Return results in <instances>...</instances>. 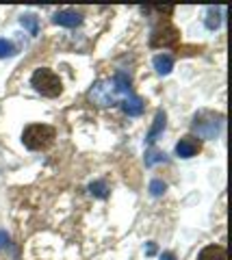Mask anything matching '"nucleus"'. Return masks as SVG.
Instances as JSON below:
<instances>
[{
  "label": "nucleus",
  "instance_id": "nucleus-1",
  "mask_svg": "<svg viewBox=\"0 0 232 260\" xmlns=\"http://www.w3.org/2000/svg\"><path fill=\"white\" fill-rule=\"evenodd\" d=\"M54 135H57V133H54L52 126L33 124V126H28L22 133V143L26 145L28 150H46V148H50V145H52Z\"/></svg>",
  "mask_w": 232,
  "mask_h": 260
},
{
  "label": "nucleus",
  "instance_id": "nucleus-2",
  "mask_svg": "<svg viewBox=\"0 0 232 260\" xmlns=\"http://www.w3.org/2000/svg\"><path fill=\"white\" fill-rule=\"evenodd\" d=\"M30 85H33L37 91L42 93V95H46V98H57V95H61V91H63L61 78L54 74L52 70H48V68L35 70L33 78H30Z\"/></svg>",
  "mask_w": 232,
  "mask_h": 260
},
{
  "label": "nucleus",
  "instance_id": "nucleus-3",
  "mask_svg": "<svg viewBox=\"0 0 232 260\" xmlns=\"http://www.w3.org/2000/svg\"><path fill=\"white\" fill-rule=\"evenodd\" d=\"M193 130L197 133V137H202V139H215V137L219 135V128H221V117L215 115V113H197L193 117Z\"/></svg>",
  "mask_w": 232,
  "mask_h": 260
},
{
  "label": "nucleus",
  "instance_id": "nucleus-4",
  "mask_svg": "<svg viewBox=\"0 0 232 260\" xmlns=\"http://www.w3.org/2000/svg\"><path fill=\"white\" fill-rule=\"evenodd\" d=\"M180 42V30L174 24L165 22L161 26H156L150 35V46L152 48H172Z\"/></svg>",
  "mask_w": 232,
  "mask_h": 260
},
{
  "label": "nucleus",
  "instance_id": "nucleus-5",
  "mask_svg": "<svg viewBox=\"0 0 232 260\" xmlns=\"http://www.w3.org/2000/svg\"><path fill=\"white\" fill-rule=\"evenodd\" d=\"M115 85L113 80H98L91 89H89V100L95 107H111L115 102Z\"/></svg>",
  "mask_w": 232,
  "mask_h": 260
},
{
  "label": "nucleus",
  "instance_id": "nucleus-6",
  "mask_svg": "<svg viewBox=\"0 0 232 260\" xmlns=\"http://www.w3.org/2000/svg\"><path fill=\"white\" fill-rule=\"evenodd\" d=\"M200 150H202V143H200V139H195V137H182L178 145H176V154H178L180 158L195 156Z\"/></svg>",
  "mask_w": 232,
  "mask_h": 260
},
{
  "label": "nucleus",
  "instance_id": "nucleus-7",
  "mask_svg": "<svg viewBox=\"0 0 232 260\" xmlns=\"http://www.w3.org/2000/svg\"><path fill=\"white\" fill-rule=\"evenodd\" d=\"M83 22L81 13L76 11H70V9H63L59 13H54V24H59V26H68V28H74L78 24Z\"/></svg>",
  "mask_w": 232,
  "mask_h": 260
},
{
  "label": "nucleus",
  "instance_id": "nucleus-8",
  "mask_svg": "<svg viewBox=\"0 0 232 260\" xmlns=\"http://www.w3.org/2000/svg\"><path fill=\"white\" fill-rule=\"evenodd\" d=\"M122 109H124L126 115L137 117V115H141V113H143V109H146V102H143L139 95H128L126 100L122 102Z\"/></svg>",
  "mask_w": 232,
  "mask_h": 260
},
{
  "label": "nucleus",
  "instance_id": "nucleus-9",
  "mask_svg": "<svg viewBox=\"0 0 232 260\" xmlns=\"http://www.w3.org/2000/svg\"><path fill=\"white\" fill-rule=\"evenodd\" d=\"M197 260H230V256H228L226 247H221V245H209V247H204L202 251H200Z\"/></svg>",
  "mask_w": 232,
  "mask_h": 260
},
{
  "label": "nucleus",
  "instance_id": "nucleus-10",
  "mask_svg": "<svg viewBox=\"0 0 232 260\" xmlns=\"http://www.w3.org/2000/svg\"><path fill=\"white\" fill-rule=\"evenodd\" d=\"M165 119H167V117H165V113H163V111H158V113H156V117H154V124H152L150 133H148V137H146V141H148L150 145L154 143V141H156V137L165 130Z\"/></svg>",
  "mask_w": 232,
  "mask_h": 260
},
{
  "label": "nucleus",
  "instance_id": "nucleus-11",
  "mask_svg": "<svg viewBox=\"0 0 232 260\" xmlns=\"http://www.w3.org/2000/svg\"><path fill=\"white\" fill-rule=\"evenodd\" d=\"M172 68H174V59L170 54H156L154 56V70L158 72V74H170L172 72Z\"/></svg>",
  "mask_w": 232,
  "mask_h": 260
},
{
  "label": "nucleus",
  "instance_id": "nucleus-12",
  "mask_svg": "<svg viewBox=\"0 0 232 260\" xmlns=\"http://www.w3.org/2000/svg\"><path fill=\"white\" fill-rule=\"evenodd\" d=\"M113 85H115V91H130V78L124 72H117L113 78Z\"/></svg>",
  "mask_w": 232,
  "mask_h": 260
},
{
  "label": "nucleus",
  "instance_id": "nucleus-13",
  "mask_svg": "<svg viewBox=\"0 0 232 260\" xmlns=\"http://www.w3.org/2000/svg\"><path fill=\"white\" fill-rule=\"evenodd\" d=\"M219 15H221V9H213V7L209 9V13H206V26H209L211 30H215V28H217L219 24H221Z\"/></svg>",
  "mask_w": 232,
  "mask_h": 260
},
{
  "label": "nucleus",
  "instance_id": "nucleus-14",
  "mask_svg": "<svg viewBox=\"0 0 232 260\" xmlns=\"http://www.w3.org/2000/svg\"><path fill=\"white\" fill-rule=\"evenodd\" d=\"M89 193H91V195H95V198H100V200H105L107 195H109L107 182H102V180H98V182H91V184H89Z\"/></svg>",
  "mask_w": 232,
  "mask_h": 260
},
{
  "label": "nucleus",
  "instance_id": "nucleus-15",
  "mask_svg": "<svg viewBox=\"0 0 232 260\" xmlns=\"http://www.w3.org/2000/svg\"><path fill=\"white\" fill-rule=\"evenodd\" d=\"M163 160H165V154H163V152H158V150H154V148L146 152V165H148V167H152L154 162H163Z\"/></svg>",
  "mask_w": 232,
  "mask_h": 260
},
{
  "label": "nucleus",
  "instance_id": "nucleus-16",
  "mask_svg": "<svg viewBox=\"0 0 232 260\" xmlns=\"http://www.w3.org/2000/svg\"><path fill=\"white\" fill-rule=\"evenodd\" d=\"M22 26H26L30 30V35H37V30H39L35 15H24V18H22Z\"/></svg>",
  "mask_w": 232,
  "mask_h": 260
},
{
  "label": "nucleus",
  "instance_id": "nucleus-17",
  "mask_svg": "<svg viewBox=\"0 0 232 260\" xmlns=\"http://www.w3.org/2000/svg\"><path fill=\"white\" fill-rule=\"evenodd\" d=\"M11 54H13V46L7 39H0V59H7Z\"/></svg>",
  "mask_w": 232,
  "mask_h": 260
},
{
  "label": "nucleus",
  "instance_id": "nucleus-18",
  "mask_svg": "<svg viewBox=\"0 0 232 260\" xmlns=\"http://www.w3.org/2000/svg\"><path fill=\"white\" fill-rule=\"evenodd\" d=\"M165 189H167V186H165L163 180H152V182H150V191H152V195H163Z\"/></svg>",
  "mask_w": 232,
  "mask_h": 260
},
{
  "label": "nucleus",
  "instance_id": "nucleus-19",
  "mask_svg": "<svg viewBox=\"0 0 232 260\" xmlns=\"http://www.w3.org/2000/svg\"><path fill=\"white\" fill-rule=\"evenodd\" d=\"M143 11H156L161 15H172L174 13V5H165V7H146Z\"/></svg>",
  "mask_w": 232,
  "mask_h": 260
},
{
  "label": "nucleus",
  "instance_id": "nucleus-20",
  "mask_svg": "<svg viewBox=\"0 0 232 260\" xmlns=\"http://www.w3.org/2000/svg\"><path fill=\"white\" fill-rule=\"evenodd\" d=\"M7 245H9V234H7V232H0V249L7 247Z\"/></svg>",
  "mask_w": 232,
  "mask_h": 260
},
{
  "label": "nucleus",
  "instance_id": "nucleus-21",
  "mask_svg": "<svg viewBox=\"0 0 232 260\" xmlns=\"http://www.w3.org/2000/svg\"><path fill=\"white\" fill-rule=\"evenodd\" d=\"M161 260H176V256L172 254V251H165V254L161 256Z\"/></svg>",
  "mask_w": 232,
  "mask_h": 260
}]
</instances>
